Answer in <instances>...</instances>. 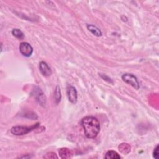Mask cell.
Listing matches in <instances>:
<instances>
[{
    "label": "cell",
    "instance_id": "cell-1",
    "mask_svg": "<svg viewBox=\"0 0 159 159\" xmlns=\"http://www.w3.org/2000/svg\"><path fill=\"white\" fill-rule=\"evenodd\" d=\"M81 125L86 137H96L100 130V123L97 118L93 116H86L81 120Z\"/></svg>",
    "mask_w": 159,
    "mask_h": 159
},
{
    "label": "cell",
    "instance_id": "cell-2",
    "mask_svg": "<svg viewBox=\"0 0 159 159\" xmlns=\"http://www.w3.org/2000/svg\"><path fill=\"white\" fill-rule=\"evenodd\" d=\"M39 126V123H37L30 127H26V126H22V125L14 126L11 128V132L15 135H23L27 134L29 132L37 128Z\"/></svg>",
    "mask_w": 159,
    "mask_h": 159
},
{
    "label": "cell",
    "instance_id": "cell-3",
    "mask_svg": "<svg viewBox=\"0 0 159 159\" xmlns=\"http://www.w3.org/2000/svg\"><path fill=\"white\" fill-rule=\"evenodd\" d=\"M122 79L125 83L132 86L133 88H134L136 89H138L140 88L139 83L137 80V78L133 74H131V73L123 74L122 76Z\"/></svg>",
    "mask_w": 159,
    "mask_h": 159
},
{
    "label": "cell",
    "instance_id": "cell-4",
    "mask_svg": "<svg viewBox=\"0 0 159 159\" xmlns=\"http://www.w3.org/2000/svg\"><path fill=\"white\" fill-rule=\"evenodd\" d=\"M19 51L20 53L26 57H29L32 55L33 53V48L32 47L26 42H22L20 43L19 47Z\"/></svg>",
    "mask_w": 159,
    "mask_h": 159
},
{
    "label": "cell",
    "instance_id": "cell-5",
    "mask_svg": "<svg viewBox=\"0 0 159 159\" xmlns=\"http://www.w3.org/2000/svg\"><path fill=\"white\" fill-rule=\"evenodd\" d=\"M66 93L69 101L71 103L75 104L77 102L78 99V93L76 88L74 86L68 84L66 88Z\"/></svg>",
    "mask_w": 159,
    "mask_h": 159
},
{
    "label": "cell",
    "instance_id": "cell-6",
    "mask_svg": "<svg viewBox=\"0 0 159 159\" xmlns=\"http://www.w3.org/2000/svg\"><path fill=\"white\" fill-rule=\"evenodd\" d=\"M39 70H40L41 74L43 76H46V77L49 76L52 73V71L50 66L48 65V64L46 62H45L43 61H42L40 62Z\"/></svg>",
    "mask_w": 159,
    "mask_h": 159
},
{
    "label": "cell",
    "instance_id": "cell-7",
    "mask_svg": "<svg viewBox=\"0 0 159 159\" xmlns=\"http://www.w3.org/2000/svg\"><path fill=\"white\" fill-rule=\"evenodd\" d=\"M35 96L37 99V101L39 102L40 105L44 106V104H45V102H46L45 96L43 93L39 88H37V90H35Z\"/></svg>",
    "mask_w": 159,
    "mask_h": 159
},
{
    "label": "cell",
    "instance_id": "cell-8",
    "mask_svg": "<svg viewBox=\"0 0 159 159\" xmlns=\"http://www.w3.org/2000/svg\"><path fill=\"white\" fill-rule=\"evenodd\" d=\"M58 153H59L60 157L63 159L70 158L72 156L71 151L66 147H63L60 148V150H58Z\"/></svg>",
    "mask_w": 159,
    "mask_h": 159
},
{
    "label": "cell",
    "instance_id": "cell-9",
    "mask_svg": "<svg viewBox=\"0 0 159 159\" xmlns=\"http://www.w3.org/2000/svg\"><path fill=\"white\" fill-rule=\"evenodd\" d=\"M87 29L88 30L91 32L96 37H100L102 35V32L101 30L97 27L96 25L93 24H88L87 25Z\"/></svg>",
    "mask_w": 159,
    "mask_h": 159
},
{
    "label": "cell",
    "instance_id": "cell-10",
    "mask_svg": "<svg viewBox=\"0 0 159 159\" xmlns=\"http://www.w3.org/2000/svg\"><path fill=\"white\" fill-rule=\"evenodd\" d=\"M119 150L123 154H128L130 150H131V147L129 144L127 143H122L120 144L118 147Z\"/></svg>",
    "mask_w": 159,
    "mask_h": 159
},
{
    "label": "cell",
    "instance_id": "cell-11",
    "mask_svg": "<svg viewBox=\"0 0 159 159\" xmlns=\"http://www.w3.org/2000/svg\"><path fill=\"white\" fill-rule=\"evenodd\" d=\"M61 99V90L60 88L58 85L56 86L55 91H54V100L55 104H58Z\"/></svg>",
    "mask_w": 159,
    "mask_h": 159
},
{
    "label": "cell",
    "instance_id": "cell-12",
    "mask_svg": "<svg viewBox=\"0 0 159 159\" xmlns=\"http://www.w3.org/2000/svg\"><path fill=\"white\" fill-rule=\"evenodd\" d=\"M105 158L106 159H119L120 158V156L114 150H109L107 152L105 155Z\"/></svg>",
    "mask_w": 159,
    "mask_h": 159
},
{
    "label": "cell",
    "instance_id": "cell-13",
    "mask_svg": "<svg viewBox=\"0 0 159 159\" xmlns=\"http://www.w3.org/2000/svg\"><path fill=\"white\" fill-rule=\"evenodd\" d=\"M12 34L14 37H16L17 39H22L24 38V34L22 32V30H20L19 29H17V28L13 29L12 31Z\"/></svg>",
    "mask_w": 159,
    "mask_h": 159
},
{
    "label": "cell",
    "instance_id": "cell-14",
    "mask_svg": "<svg viewBox=\"0 0 159 159\" xmlns=\"http://www.w3.org/2000/svg\"><path fill=\"white\" fill-rule=\"evenodd\" d=\"M43 158L46 159H55V158H58V157L57 156L55 153L51 152L47 153L45 155H44Z\"/></svg>",
    "mask_w": 159,
    "mask_h": 159
},
{
    "label": "cell",
    "instance_id": "cell-15",
    "mask_svg": "<svg viewBox=\"0 0 159 159\" xmlns=\"http://www.w3.org/2000/svg\"><path fill=\"white\" fill-rule=\"evenodd\" d=\"M158 145H157L154 150H153V156L155 159H158Z\"/></svg>",
    "mask_w": 159,
    "mask_h": 159
},
{
    "label": "cell",
    "instance_id": "cell-16",
    "mask_svg": "<svg viewBox=\"0 0 159 159\" xmlns=\"http://www.w3.org/2000/svg\"><path fill=\"white\" fill-rule=\"evenodd\" d=\"M99 75L101 76V78H102V79H104V80L107 81V82H109V83H113V82H112V80L109 77H108L107 75H104V74H99Z\"/></svg>",
    "mask_w": 159,
    "mask_h": 159
}]
</instances>
